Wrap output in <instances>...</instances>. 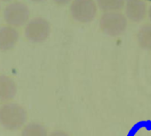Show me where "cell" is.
Returning a JSON list of instances; mask_svg holds the SVG:
<instances>
[{
    "instance_id": "obj_6",
    "label": "cell",
    "mask_w": 151,
    "mask_h": 136,
    "mask_svg": "<svg viewBox=\"0 0 151 136\" xmlns=\"http://www.w3.org/2000/svg\"><path fill=\"white\" fill-rule=\"evenodd\" d=\"M125 15L132 22H141L148 15V7L144 0H126Z\"/></svg>"
},
{
    "instance_id": "obj_14",
    "label": "cell",
    "mask_w": 151,
    "mask_h": 136,
    "mask_svg": "<svg viewBox=\"0 0 151 136\" xmlns=\"http://www.w3.org/2000/svg\"><path fill=\"white\" fill-rule=\"evenodd\" d=\"M31 2H34V3H42L46 0H30Z\"/></svg>"
},
{
    "instance_id": "obj_3",
    "label": "cell",
    "mask_w": 151,
    "mask_h": 136,
    "mask_svg": "<svg viewBox=\"0 0 151 136\" xmlns=\"http://www.w3.org/2000/svg\"><path fill=\"white\" fill-rule=\"evenodd\" d=\"M3 16L7 25L19 27L28 22L30 11L25 3L16 1L9 4L4 8Z\"/></svg>"
},
{
    "instance_id": "obj_4",
    "label": "cell",
    "mask_w": 151,
    "mask_h": 136,
    "mask_svg": "<svg viewBox=\"0 0 151 136\" xmlns=\"http://www.w3.org/2000/svg\"><path fill=\"white\" fill-rule=\"evenodd\" d=\"M72 18L80 23H89L96 16L97 4L95 0H73L70 6Z\"/></svg>"
},
{
    "instance_id": "obj_5",
    "label": "cell",
    "mask_w": 151,
    "mask_h": 136,
    "mask_svg": "<svg viewBox=\"0 0 151 136\" xmlns=\"http://www.w3.org/2000/svg\"><path fill=\"white\" fill-rule=\"evenodd\" d=\"M50 34V22L42 18H34L26 24L25 35L27 39L34 43L43 42Z\"/></svg>"
},
{
    "instance_id": "obj_15",
    "label": "cell",
    "mask_w": 151,
    "mask_h": 136,
    "mask_svg": "<svg viewBox=\"0 0 151 136\" xmlns=\"http://www.w3.org/2000/svg\"><path fill=\"white\" fill-rule=\"evenodd\" d=\"M148 15H149V18H150V19L151 20V6L150 7V9L148 10Z\"/></svg>"
},
{
    "instance_id": "obj_16",
    "label": "cell",
    "mask_w": 151,
    "mask_h": 136,
    "mask_svg": "<svg viewBox=\"0 0 151 136\" xmlns=\"http://www.w3.org/2000/svg\"><path fill=\"white\" fill-rule=\"evenodd\" d=\"M0 1H3V2H11L12 0H0Z\"/></svg>"
},
{
    "instance_id": "obj_12",
    "label": "cell",
    "mask_w": 151,
    "mask_h": 136,
    "mask_svg": "<svg viewBox=\"0 0 151 136\" xmlns=\"http://www.w3.org/2000/svg\"><path fill=\"white\" fill-rule=\"evenodd\" d=\"M49 136H70L64 130H55L53 132H51Z\"/></svg>"
},
{
    "instance_id": "obj_1",
    "label": "cell",
    "mask_w": 151,
    "mask_h": 136,
    "mask_svg": "<svg viewBox=\"0 0 151 136\" xmlns=\"http://www.w3.org/2000/svg\"><path fill=\"white\" fill-rule=\"evenodd\" d=\"M26 109L17 103H4L0 106V125L9 131L22 128L27 121Z\"/></svg>"
},
{
    "instance_id": "obj_2",
    "label": "cell",
    "mask_w": 151,
    "mask_h": 136,
    "mask_svg": "<svg viewBox=\"0 0 151 136\" xmlns=\"http://www.w3.org/2000/svg\"><path fill=\"white\" fill-rule=\"evenodd\" d=\"M101 30L110 36H119L127 27V19L120 11L104 12L99 20Z\"/></svg>"
},
{
    "instance_id": "obj_17",
    "label": "cell",
    "mask_w": 151,
    "mask_h": 136,
    "mask_svg": "<svg viewBox=\"0 0 151 136\" xmlns=\"http://www.w3.org/2000/svg\"><path fill=\"white\" fill-rule=\"evenodd\" d=\"M148 1H151V0H148Z\"/></svg>"
},
{
    "instance_id": "obj_8",
    "label": "cell",
    "mask_w": 151,
    "mask_h": 136,
    "mask_svg": "<svg viewBox=\"0 0 151 136\" xmlns=\"http://www.w3.org/2000/svg\"><path fill=\"white\" fill-rule=\"evenodd\" d=\"M17 94V85L11 77L1 74L0 75V102H11Z\"/></svg>"
},
{
    "instance_id": "obj_7",
    "label": "cell",
    "mask_w": 151,
    "mask_h": 136,
    "mask_svg": "<svg viewBox=\"0 0 151 136\" xmlns=\"http://www.w3.org/2000/svg\"><path fill=\"white\" fill-rule=\"evenodd\" d=\"M19 37V31L12 26H3L0 27V50L6 51L12 50L18 42Z\"/></svg>"
},
{
    "instance_id": "obj_13",
    "label": "cell",
    "mask_w": 151,
    "mask_h": 136,
    "mask_svg": "<svg viewBox=\"0 0 151 136\" xmlns=\"http://www.w3.org/2000/svg\"><path fill=\"white\" fill-rule=\"evenodd\" d=\"M54 3H56L58 5H65L69 3H71L73 0H53Z\"/></svg>"
},
{
    "instance_id": "obj_18",
    "label": "cell",
    "mask_w": 151,
    "mask_h": 136,
    "mask_svg": "<svg viewBox=\"0 0 151 136\" xmlns=\"http://www.w3.org/2000/svg\"><path fill=\"white\" fill-rule=\"evenodd\" d=\"M0 8H1V7H0Z\"/></svg>"
},
{
    "instance_id": "obj_11",
    "label": "cell",
    "mask_w": 151,
    "mask_h": 136,
    "mask_svg": "<svg viewBox=\"0 0 151 136\" xmlns=\"http://www.w3.org/2000/svg\"><path fill=\"white\" fill-rule=\"evenodd\" d=\"M126 0H96L97 6L104 12L120 11L124 8Z\"/></svg>"
},
{
    "instance_id": "obj_10",
    "label": "cell",
    "mask_w": 151,
    "mask_h": 136,
    "mask_svg": "<svg viewBox=\"0 0 151 136\" xmlns=\"http://www.w3.org/2000/svg\"><path fill=\"white\" fill-rule=\"evenodd\" d=\"M137 41L142 49L151 50V23L143 25L139 29L137 34Z\"/></svg>"
},
{
    "instance_id": "obj_9",
    "label": "cell",
    "mask_w": 151,
    "mask_h": 136,
    "mask_svg": "<svg viewBox=\"0 0 151 136\" xmlns=\"http://www.w3.org/2000/svg\"><path fill=\"white\" fill-rule=\"evenodd\" d=\"M20 136H49L46 127L38 122H30L22 127Z\"/></svg>"
}]
</instances>
